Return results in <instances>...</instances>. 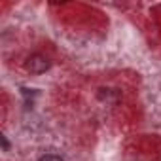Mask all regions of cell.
Returning <instances> with one entry per match:
<instances>
[{"mask_svg":"<svg viewBox=\"0 0 161 161\" xmlns=\"http://www.w3.org/2000/svg\"><path fill=\"white\" fill-rule=\"evenodd\" d=\"M0 140H2V148H4V150H8V148H10V144H8V140H6V136H4V135L0 136Z\"/></svg>","mask_w":161,"mask_h":161,"instance_id":"3","label":"cell"},{"mask_svg":"<svg viewBox=\"0 0 161 161\" xmlns=\"http://www.w3.org/2000/svg\"><path fill=\"white\" fill-rule=\"evenodd\" d=\"M38 161H64V159L59 157V155H55V153H46V155H42Z\"/></svg>","mask_w":161,"mask_h":161,"instance_id":"2","label":"cell"},{"mask_svg":"<svg viewBox=\"0 0 161 161\" xmlns=\"http://www.w3.org/2000/svg\"><path fill=\"white\" fill-rule=\"evenodd\" d=\"M27 70L29 72H32V74H42V72H46L47 68H49V59L47 57H44V55H31L29 59H27Z\"/></svg>","mask_w":161,"mask_h":161,"instance_id":"1","label":"cell"}]
</instances>
